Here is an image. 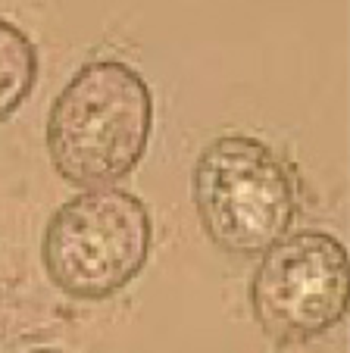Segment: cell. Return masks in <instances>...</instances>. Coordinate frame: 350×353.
<instances>
[{
  "label": "cell",
  "mask_w": 350,
  "mask_h": 353,
  "mask_svg": "<svg viewBox=\"0 0 350 353\" xmlns=\"http://www.w3.org/2000/svg\"><path fill=\"white\" fill-rule=\"evenodd\" d=\"M347 250L335 234H284L251 279L253 319L278 344L316 341L347 316Z\"/></svg>",
  "instance_id": "4"
},
{
  "label": "cell",
  "mask_w": 350,
  "mask_h": 353,
  "mask_svg": "<svg viewBox=\"0 0 350 353\" xmlns=\"http://www.w3.org/2000/svg\"><path fill=\"white\" fill-rule=\"evenodd\" d=\"M26 353H63V350H50V347H38V350H26Z\"/></svg>",
  "instance_id": "6"
},
{
  "label": "cell",
  "mask_w": 350,
  "mask_h": 353,
  "mask_svg": "<svg viewBox=\"0 0 350 353\" xmlns=\"http://www.w3.org/2000/svg\"><path fill=\"white\" fill-rule=\"evenodd\" d=\"M38 81V47L19 26L0 19V122L22 107Z\"/></svg>",
  "instance_id": "5"
},
{
  "label": "cell",
  "mask_w": 350,
  "mask_h": 353,
  "mask_svg": "<svg viewBox=\"0 0 350 353\" xmlns=\"http://www.w3.org/2000/svg\"><path fill=\"white\" fill-rule=\"evenodd\" d=\"M153 94L122 60H94L66 81L47 113V157L63 181L94 191L128 179L147 154Z\"/></svg>",
  "instance_id": "1"
},
{
  "label": "cell",
  "mask_w": 350,
  "mask_h": 353,
  "mask_svg": "<svg viewBox=\"0 0 350 353\" xmlns=\"http://www.w3.org/2000/svg\"><path fill=\"white\" fill-rule=\"evenodd\" d=\"M206 238L231 256H263L300 216V181L266 141L222 134L204 147L191 179Z\"/></svg>",
  "instance_id": "2"
},
{
  "label": "cell",
  "mask_w": 350,
  "mask_h": 353,
  "mask_svg": "<svg viewBox=\"0 0 350 353\" xmlns=\"http://www.w3.org/2000/svg\"><path fill=\"white\" fill-rule=\"evenodd\" d=\"M153 222L122 188H94L66 200L41 238L47 279L75 300H106L147 266Z\"/></svg>",
  "instance_id": "3"
}]
</instances>
